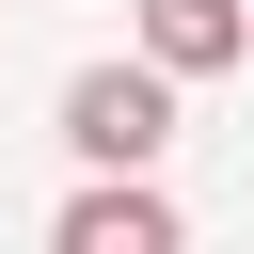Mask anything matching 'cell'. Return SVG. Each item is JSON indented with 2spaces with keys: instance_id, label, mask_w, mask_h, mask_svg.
Masks as SVG:
<instances>
[{
  "instance_id": "1",
  "label": "cell",
  "mask_w": 254,
  "mask_h": 254,
  "mask_svg": "<svg viewBox=\"0 0 254 254\" xmlns=\"http://www.w3.org/2000/svg\"><path fill=\"white\" fill-rule=\"evenodd\" d=\"M159 143H175V79L159 64H79L64 79V159L79 175H159Z\"/></svg>"
},
{
  "instance_id": "2",
  "label": "cell",
  "mask_w": 254,
  "mask_h": 254,
  "mask_svg": "<svg viewBox=\"0 0 254 254\" xmlns=\"http://www.w3.org/2000/svg\"><path fill=\"white\" fill-rule=\"evenodd\" d=\"M48 254H190V222L159 206V175H95V190L48 222Z\"/></svg>"
},
{
  "instance_id": "3",
  "label": "cell",
  "mask_w": 254,
  "mask_h": 254,
  "mask_svg": "<svg viewBox=\"0 0 254 254\" xmlns=\"http://www.w3.org/2000/svg\"><path fill=\"white\" fill-rule=\"evenodd\" d=\"M254 48V0H143V48L127 64H159V79H222Z\"/></svg>"
}]
</instances>
